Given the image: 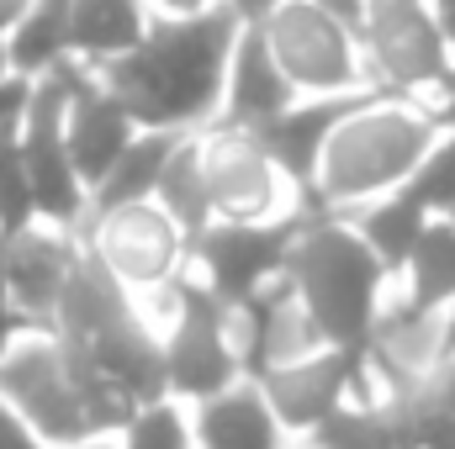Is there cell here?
<instances>
[{
    "instance_id": "1",
    "label": "cell",
    "mask_w": 455,
    "mask_h": 449,
    "mask_svg": "<svg viewBox=\"0 0 455 449\" xmlns=\"http://www.w3.org/2000/svg\"><path fill=\"white\" fill-rule=\"evenodd\" d=\"M238 32L243 21L233 5H212L186 21H164L143 37V48L122 53L101 69V85L143 132H180L186 122L207 116L223 101Z\"/></svg>"
},
{
    "instance_id": "2",
    "label": "cell",
    "mask_w": 455,
    "mask_h": 449,
    "mask_svg": "<svg viewBox=\"0 0 455 449\" xmlns=\"http://www.w3.org/2000/svg\"><path fill=\"white\" fill-rule=\"evenodd\" d=\"M302 307L323 328L329 349H371L376 334V296H381V259L360 243V232L339 223H313L297 232L286 264Z\"/></svg>"
},
{
    "instance_id": "3",
    "label": "cell",
    "mask_w": 455,
    "mask_h": 449,
    "mask_svg": "<svg viewBox=\"0 0 455 449\" xmlns=\"http://www.w3.org/2000/svg\"><path fill=\"white\" fill-rule=\"evenodd\" d=\"M435 148V122L403 106H381L371 101L365 112L339 122V132L323 148L318 164V185H313V207H334V201H360L392 185H408L413 169L429 159Z\"/></svg>"
},
{
    "instance_id": "4",
    "label": "cell",
    "mask_w": 455,
    "mask_h": 449,
    "mask_svg": "<svg viewBox=\"0 0 455 449\" xmlns=\"http://www.w3.org/2000/svg\"><path fill=\"white\" fill-rule=\"evenodd\" d=\"M0 402H11L48 445H85L96 434L91 407L75 386L64 338H16L0 354Z\"/></svg>"
},
{
    "instance_id": "5",
    "label": "cell",
    "mask_w": 455,
    "mask_h": 449,
    "mask_svg": "<svg viewBox=\"0 0 455 449\" xmlns=\"http://www.w3.org/2000/svg\"><path fill=\"white\" fill-rule=\"evenodd\" d=\"M75 85L80 80L69 69L43 75V85H32V106L16 127V143H21V159H27V175H32V196H37V217H48L59 227H69L85 212V191H80V175H75L69 143H64Z\"/></svg>"
},
{
    "instance_id": "6",
    "label": "cell",
    "mask_w": 455,
    "mask_h": 449,
    "mask_svg": "<svg viewBox=\"0 0 455 449\" xmlns=\"http://www.w3.org/2000/svg\"><path fill=\"white\" fill-rule=\"evenodd\" d=\"M180 302V328L164 343V386L196 402H212L233 391L238 381V343H233V312L202 286V280H180L175 286Z\"/></svg>"
},
{
    "instance_id": "7",
    "label": "cell",
    "mask_w": 455,
    "mask_h": 449,
    "mask_svg": "<svg viewBox=\"0 0 455 449\" xmlns=\"http://www.w3.org/2000/svg\"><path fill=\"white\" fill-rule=\"evenodd\" d=\"M265 43L281 64V75L297 91H318V96H349V85H360V59H355V32H344L329 11H318L313 0H281L265 21Z\"/></svg>"
},
{
    "instance_id": "8",
    "label": "cell",
    "mask_w": 455,
    "mask_h": 449,
    "mask_svg": "<svg viewBox=\"0 0 455 449\" xmlns=\"http://www.w3.org/2000/svg\"><path fill=\"white\" fill-rule=\"evenodd\" d=\"M297 223H223L196 238V259L207 270V291L228 312H243L270 280L291 264Z\"/></svg>"
},
{
    "instance_id": "9",
    "label": "cell",
    "mask_w": 455,
    "mask_h": 449,
    "mask_svg": "<svg viewBox=\"0 0 455 449\" xmlns=\"http://www.w3.org/2000/svg\"><path fill=\"white\" fill-rule=\"evenodd\" d=\"M259 391H265L281 429H307V434L339 413L349 391L360 397V407H376V397H371V354L365 349H323V354H313L302 365L270 370L259 381Z\"/></svg>"
},
{
    "instance_id": "10",
    "label": "cell",
    "mask_w": 455,
    "mask_h": 449,
    "mask_svg": "<svg viewBox=\"0 0 455 449\" xmlns=\"http://www.w3.org/2000/svg\"><path fill=\"white\" fill-rule=\"evenodd\" d=\"M365 48L376 59V75L392 91H419V85L451 80V43L424 0H371Z\"/></svg>"
},
{
    "instance_id": "11",
    "label": "cell",
    "mask_w": 455,
    "mask_h": 449,
    "mask_svg": "<svg viewBox=\"0 0 455 449\" xmlns=\"http://www.w3.org/2000/svg\"><path fill=\"white\" fill-rule=\"evenodd\" d=\"M180 248H186V232L175 227V217L164 207H116L101 212L96 227V254L107 259L122 286H159L180 270Z\"/></svg>"
},
{
    "instance_id": "12",
    "label": "cell",
    "mask_w": 455,
    "mask_h": 449,
    "mask_svg": "<svg viewBox=\"0 0 455 449\" xmlns=\"http://www.w3.org/2000/svg\"><path fill=\"white\" fill-rule=\"evenodd\" d=\"M202 164H207L212 212H223L228 223H265V217L275 212L281 169H275L270 154L254 143V132L228 127L218 138H207V143H202Z\"/></svg>"
},
{
    "instance_id": "13",
    "label": "cell",
    "mask_w": 455,
    "mask_h": 449,
    "mask_svg": "<svg viewBox=\"0 0 455 449\" xmlns=\"http://www.w3.org/2000/svg\"><path fill=\"white\" fill-rule=\"evenodd\" d=\"M371 101H376V96L360 91V96H323V101H313V106H291V112H281L275 122L254 127V143L270 154V164H275L291 185H302V191L313 196L329 138L339 132V122H349L355 112H365Z\"/></svg>"
},
{
    "instance_id": "14",
    "label": "cell",
    "mask_w": 455,
    "mask_h": 449,
    "mask_svg": "<svg viewBox=\"0 0 455 449\" xmlns=\"http://www.w3.org/2000/svg\"><path fill=\"white\" fill-rule=\"evenodd\" d=\"M138 138V122L122 112L107 85L80 80L75 101H69V122H64V143H69V164L80 175V185H101L112 175V164L127 154V143Z\"/></svg>"
},
{
    "instance_id": "15",
    "label": "cell",
    "mask_w": 455,
    "mask_h": 449,
    "mask_svg": "<svg viewBox=\"0 0 455 449\" xmlns=\"http://www.w3.org/2000/svg\"><path fill=\"white\" fill-rule=\"evenodd\" d=\"M291 80L281 75L270 43H265V27H243L238 32V48H233V64H228V127H265L281 112H291Z\"/></svg>"
},
{
    "instance_id": "16",
    "label": "cell",
    "mask_w": 455,
    "mask_h": 449,
    "mask_svg": "<svg viewBox=\"0 0 455 449\" xmlns=\"http://www.w3.org/2000/svg\"><path fill=\"white\" fill-rule=\"evenodd\" d=\"M75 259L80 254L59 232H43V227L11 232V312H21L27 323L32 318H53Z\"/></svg>"
},
{
    "instance_id": "17",
    "label": "cell",
    "mask_w": 455,
    "mask_h": 449,
    "mask_svg": "<svg viewBox=\"0 0 455 449\" xmlns=\"http://www.w3.org/2000/svg\"><path fill=\"white\" fill-rule=\"evenodd\" d=\"M196 439H202V449H281V423H275L259 381L202 402Z\"/></svg>"
},
{
    "instance_id": "18",
    "label": "cell",
    "mask_w": 455,
    "mask_h": 449,
    "mask_svg": "<svg viewBox=\"0 0 455 449\" xmlns=\"http://www.w3.org/2000/svg\"><path fill=\"white\" fill-rule=\"evenodd\" d=\"M148 21L138 0H75V21H69V48L85 59H122L132 48H143Z\"/></svg>"
},
{
    "instance_id": "19",
    "label": "cell",
    "mask_w": 455,
    "mask_h": 449,
    "mask_svg": "<svg viewBox=\"0 0 455 449\" xmlns=\"http://www.w3.org/2000/svg\"><path fill=\"white\" fill-rule=\"evenodd\" d=\"M69 21H75V0H32V11L21 16V27L5 37L11 69L21 80L53 75L59 59L69 53Z\"/></svg>"
},
{
    "instance_id": "20",
    "label": "cell",
    "mask_w": 455,
    "mask_h": 449,
    "mask_svg": "<svg viewBox=\"0 0 455 449\" xmlns=\"http://www.w3.org/2000/svg\"><path fill=\"white\" fill-rule=\"evenodd\" d=\"M180 148L175 132H138L127 143V154L112 164V175L96 185V207L101 212H116V207H138L159 191V175L170 164V154Z\"/></svg>"
},
{
    "instance_id": "21",
    "label": "cell",
    "mask_w": 455,
    "mask_h": 449,
    "mask_svg": "<svg viewBox=\"0 0 455 449\" xmlns=\"http://www.w3.org/2000/svg\"><path fill=\"white\" fill-rule=\"evenodd\" d=\"M159 207L175 217V227L196 243L212 227V191H207V164H202V143H180L159 175Z\"/></svg>"
},
{
    "instance_id": "22",
    "label": "cell",
    "mask_w": 455,
    "mask_h": 449,
    "mask_svg": "<svg viewBox=\"0 0 455 449\" xmlns=\"http://www.w3.org/2000/svg\"><path fill=\"white\" fill-rule=\"evenodd\" d=\"M429 212L408 196V191H397V196H387V201H376L365 217H360V243L381 259V270H403L408 259H413V248H419V238L429 232Z\"/></svg>"
},
{
    "instance_id": "23",
    "label": "cell",
    "mask_w": 455,
    "mask_h": 449,
    "mask_svg": "<svg viewBox=\"0 0 455 449\" xmlns=\"http://www.w3.org/2000/svg\"><path fill=\"white\" fill-rule=\"evenodd\" d=\"M408 302L419 312H435L455 307V223L435 217L429 232L419 238L413 259H408Z\"/></svg>"
},
{
    "instance_id": "24",
    "label": "cell",
    "mask_w": 455,
    "mask_h": 449,
    "mask_svg": "<svg viewBox=\"0 0 455 449\" xmlns=\"http://www.w3.org/2000/svg\"><path fill=\"white\" fill-rule=\"evenodd\" d=\"M313 445L318 449H403V423L392 413V402H376V407H339L329 423L313 429Z\"/></svg>"
},
{
    "instance_id": "25",
    "label": "cell",
    "mask_w": 455,
    "mask_h": 449,
    "mask_svg": "<svg viewBox=\"0 0 455 449\" xmlns=\"http://www.w3.org/2000/svg\"><path fill=\"white\" fill-rule=\"evenodd\" d=\"M429 217H445V223H455V132L451 138H440L435 148H429V159L413 169V180L403 185Z\"/></svg>"
},
{
    "instance_id": "26",
    "label": "cell",
    "mask_w": 455,
    "mask_h": 449,
    "mask_svg": "<svg viewBox=\"0 0 455 449\" xmlns=\"http://www.w3.org/2000/svg\"><path fill=\"white\" fill-rule=\"evenodd\" d=\"M37 217V196H32V175L21 159L16 132H0V227L5 232H27Z\"/></svg>"
},
{
    "instance_id": "27",
    "label": "cell",
    "mask_w": 455,
    "mask_h": 449,
    "mask_svg": "<svg viewBox=\"0 0 455 449\" xmlns=\"http://www.w3.org/2000/svg\"><path fill=\"white\" fill-rule=\"evenodd\" d=\"M122 449H191V429L170 402H148V407L132 413Z\"/></svg>"
},
{
    "instance_id": "28",
    "label": "cell",
    "mask_w": 455,
    "mask_h": 449,
    "mask_svg": "<svg viewBox=\"0 0 455 449\" xmlns=\"http://www.w3.org/2000/svg\"><path fill=\"white\" fill-rule=\"evenodd\" d=\"M0 449H48V439H43L11 402H0Z\"/></svg>"
},
{
    "instance_id": "29",
    "label": "cell",
    "mask_w": 455,
    "mask_h": 449,
    "mask_svg": "<svg viewBox=\"0 0 455 449\" xmlns=\"http://www.w3.org/2000/svg\"><path fill=\"white\" fill-rule=\"evenodd\" d=\"M318 11H329L334 21H339L344 32H355V37H365V16H371V0H313Z\"/></svg>"
},
{
    "instance_id": "30",
    "label": "cell",
    "mask_w": 455,
    "mask_h": 449,
    "mask_svg": "<svg viewBox=\"0 0 455 449\" xmlns=\"http://www.w3.org/2000/svg\"><path fill=\"white\" fill-rule=\"evenodd\" d=\"M0 312H11V232L0 227Z\"/></svg>"
},
{
    "instance_id": "31",
    "label": "cell",
    "mask_w": 455,
    "mask_h": 449,
    "mask_svg": "<svg viewBox=\"0 0 455 449\" xmlns=\"http://www.w3.org/2000/svg\"><path fill=\"white\" fill-rule=\"evenodd\" d=\"M429 391H435V397H440V402L455 413V359H445V365H440V375L429 381Z\"/></svg>"
},
{
    "instance_id": "32",
    "label": "cell",
    "mask_w": 455,
    "mask_h": 449,
    "mask_svg": "<svg viewBox=\"0 0 455 449\" xmlns=\"http://www.w3.org/2000/svg\"><path fill=\"white\" fill-rule=\"evenodd\" d=\"M228 5L238 11V21L249 16V27H259V21H265V16H270V11H275L281 0H228Z\"/></svg>"
},
{
    "instance_id": "33",
    "label": "cell",
    "mask_w": 455,
    "mask_h": 449,
    "mask_svg": "<svg viewBox=\"0 0 455 449\" xmlns=\"http://www.w3.org/2000/svg\"><path fill=\"white\" fill-rule=\"evenodd\" d=\"M27 11H32V0H0V37H11Z\"/></svg>"
},
{
    "instance_id": "34",
    "label": "cell",
    "mask_w": 455,
    "mask_h": 449,
    "mask_svg": "<svg viewBox=\"0 0 455 449\" xmlns=\"http://www.w3.org/2000/svg\"><path fill=\"white\" fill-rule=\"evenodd\" d=\"M159 11H170L175 21H186V16H202V11H212V0H154Z\"/></svg>"
},
{
    "instance_id": "35",
    "label": "cell",
    "mask_w": 455,
    "mask_h": 449,
    "mask_svg": "<svg viewBox=\"0 0 455 449\" xmlns=\"http://www.w3.org/2000/svg\"><path fill=\"white\" fill-rule=\"evenodd\" d=\"M21 328H27V318H21V312H0V354L16 343V334H21Z\"/></svg>"
},
{
    "instance_id": "36",
    "label": "cell",
    "mask_w": 455,
    "mask_h": 449,
    "mask_svg": "<svg viewBox=\"0 0 455 449\" xmlns=\"http://www.w3.org/2000/svg\"><path fill=\"white\" fill-rule=\"evenodd\" d=\"M435 21H440V32H445V43L455 48V0H435Z\"/></svg>"
},
{
    "instance_id": "37",
    "label": "cell",
    "mask_w": 455,
    "mask_h": 449,
    "mask_svg": "<svg viewBox=\"0 0 455 449\" xmlns=\"http://www.w3.org/2000/svg\"><path fill=\"white\" fill-rule=\"evenodd\" d=\"M445 359H455V307H451V318H445V343H440V365Z\"/></svg>"
},
{
    "instance_id": "38",
    "label": "cell",
    "mask_w": 455,
    "mask_h": 449,
    "mask_svg": "<svg viewBox=\"0 0 455 449\" xmlns=\"http://www.w3.org/2000/svg\"><path fill=\"white\" fill-rule=\"evenodd\" d=\"M445 85H451V96H445V106H440V122H445V127L455 132V75L445 80Z\"/></svg>"
},
{
    "instance_id": "39",
    "label": "cell",
    "mask_w": 455,
    "mask_h": 449,
    "mask_svg": "<svg viewBox=\"0 0 455 449\" xmlns=\"http://www.w3.org/2000/svg\"><path fill=\"white\" fill-rule=\"evenodd\" d=\"M11 80V53H5V37H0V85Z\"/></svg>"
},
{
    "instance_id": "40",
    "label": "cell",
    "mask_w": 455,
    "mask_h": 449,
    "mask_svg": "<svg viewBox=\"0 0 455 449\" xmlns=\"http://www.w3.org/2000/svg\"><path fill=\"white\" fill-rule=\"evenodd\" d=\"M80 449H112V445H80Z\"/></svg>"
},
{
    "instance_id": "41",
    "label": "cell",
    "mask_w": 455,
    "mask_h": 449,
    "mask_svg": "<svg viewBox=\"0 0 455 449\" xmlns=\"http://www.w3.org/2000/svg\"><path fill=\"white\" fill-rule=\"evenodd\" d=\"M307 449H318V445H307Z\"/></svg>"
},
{
    "instance_id": "42",
    "label": "cell",
    "mask_w": 455,
    "mask_h": 449,
    "mask_svg": "<svg viewBox=\"0 0 455 449\" xmlns=\"http://www.w3.org/2000/svg\"><path fill=\"white\" fill-rule=\"evenodd\" d=\"M445 449H455V445H445Z\"/></svg>"
}]
</instances>
